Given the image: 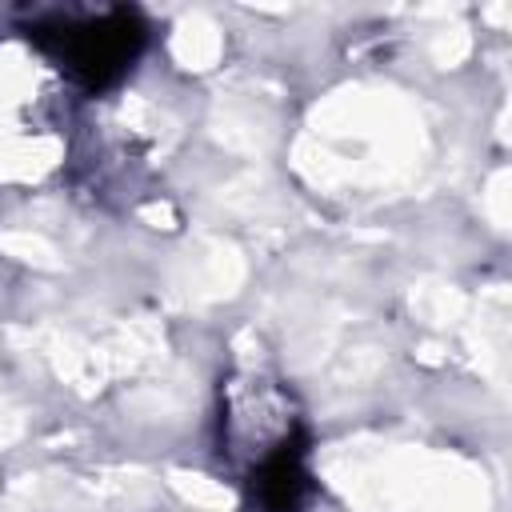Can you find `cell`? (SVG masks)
I'll list each match as a JSON object with an SVG mask.
<instances>
[{
  "instance_id": "6da1fadb",
  "label": "cell",
  "mask_w": 512,
  "mask_h": 512,
  "mask_svg": "<svg viewBox=\"0 0 512 512\" xmlns=\"http://www.w3.org/2000/svg\"><path fill=\"white\" fill-rule=\"evenodd\" d=\"M60 112V92L52 88L48 64L28 52H0V160L4 168L40 172L48 164L44 144Z\"/></svg>"
},
{
  "instance_id": "7a4b0ae2",
  "label": "cell",
  "mask_w": 512,
  "mask_h": 512,
  "mask_svg": "<svg viewBox=\"0 0 512 512\" xmlns=\"http://www.w3.org/2000/svg\"><path fill=\"white\" fill-rule=\"evenodd\" d=\"M132 40H136V28L128 24L124 12L88 16L80 24H68V32H64V68L104 76V72L120 68V60L132 52Z\"/></svg>"
}]
</instances>
